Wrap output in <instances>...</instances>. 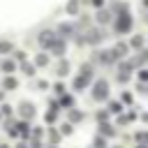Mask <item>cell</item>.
Masks as SVG:
<instances>
[{
    "mask_svg": "<svg viewBox=\"0 0 148 148\" xmlns=\"http://www.w3.org/2000/svg\"><path fill=\"white\" fill-rule=\"evenodd\" d=\"M67 12H76V2H69L67 5Z\"/></svg>",
    "mask_w": 148,
    "mask_h": 148,
    "instance_id": "cell-10",
    "label": "cell"
},
{
    "mask_svg": "<svg viewBox=\"0 0 148 148\" xmlns=\"http://www.w3.org/2000/svg\"><path fill=\"white\" fill-rule=\"evenodd\" d=\"M106 92H109L106 81H97V83H95V90H92V97H95V99H104Z\"/></svg>",
    "mask_w": 148,
    "mask_h": 148,
    "instance_id": "cell-1",
    "label": "cell"
},
{
    "mask_svg": "<svg viewBox=\"0 0 148 148\" xmlns=\"http://www.w3.org/2000/svg\"><path fill=\"white\" fill-rule=\"evenodd\" d=\"M9 49H12V46H9L7 42H2V44H0V51H9Z\"/></svg>",
    "mask_w": 148,
    "mask_h": 148,
    "instance_id": "cell-12",
    "label": "cell"
},
{
    "mask_svg": "<svg viewBox=\"0 0 148 148\" xmlns=\"http://www.w3.org/2000/svg\"><path fill=\"white\" fill-rule=\"evenodd\" d=\"M0 148H7V146H0Z\"/></svg>",
    "mask_w": 148,
    "mask_h": 148,
    "instance_id": "cell-13",
    "label": "cell"
},
{
    "mask_svg": "<svg viewBox=\"0 0 148 148\" xmlns=\"http://www.w3.org/2000/svg\"><path fill=\"white\" fill-rule=\"evenodd\" d=\"M5 86H7V88H16V81H14V79H7Z\"/></svg>",
    "mask_w": 148,
    "mask_h": 148,
    "instance_id": "cell-8",
    "label": "cell"
},
{
    "mask_svg": "<svg viewBox=\"0 0 148 148\" xmlns=\"http://www.w3.org/2000/svg\"><path fill=\"white\" fill-rule=\"evenodd\" d=\"M99 21H102V23H106V21H109V16H106V12H99Z\"/></svg>",
    "mask_w": 148,
    "mask_h": 148,
    "instance_id": "cell-9",
    "label": "cell"
},
{
    "mask_svg": "<svg viewBox=\"0 0 148 148\" xmlns=\"http://www.w3.org/2000/svg\"><path fill=\"white\" fill-rule=\"evenodd\" d=\"M51 49H53V53H58V56H60V53H62V51H65V44H62V39H56V42H53V46H51Z\"/></svg>",
    "mask_w": 148,
    "mask_h": 148,
    "instance_id": "cell-5",
    "label": "cell"
},
{
    "mask_svg": "<svg viewBox=\"0 0 148 148\" xmlns=\"http://www.w3.org/2000/svg\"><path fill=\"white\" fill-rule=\"evenodd\" d=\"M116 28H118V32H127V30L132 28V18H130L127 14H123V16L118 18V23H116Z\"/></svg>",
    "mask_w": 148,
    "mask_h": 148,
    "instance_id": "cell-2",
    "label": "cell"
},
{
    "mask_svg": "<svg viewBox=\"0 0 148 148\" xmlns=\"http://www.w3.org/2000/svg\"><path fill=\"white\" fill-rule=\"evenodd\" d=\"M67 69H69V65H67V62H60V67H58V72H60V74H65Z\"/></svg>",
    "mask_w": 148,
    "mask_h": 148,
    "instance_id": "cell-7",
    "label": "cell"
},
{
    "mask_svg": "<svg viewBox=\"0 0 148 148\" xmlns=\"http://www.w3.org/2000/svg\"><path fill=\"white\" fill-rule=\"evenodd\" d=\"M32 113H35V106H32L30 102H23V104H21V116H23V118H30Z\"/></svg>",
    "mask_w": 148,
    "mask_h": 148,
    "instance_id": "cell-4",
    "label": "cell"
},
{
    "mask_svg": "<svg viewBox=\"0 0 148 148\" xmlns=\"http://www.w3.org/2000/svg\"><path fill=\"white\" fill-rule=\"evenodd\" d=\"M53 42H56V35H53V32L46 30V32L39 35V44H42V46H53Z\"/></svg>",
    "mask_w": 148,
    "mask_h": 148,
    "instance_id": "cell-3",
    "label": "cell"
},
{
    "mask_svg": "<svg viewBox=\"0 0 148 148\" xmlns=\"http://www.w3.org/2000/svg\"><path fill=\"white\" fill-rule=\"evenodd\" d=\"M37 65H46V56H39L37 58Z\"/></svg>",
    "mask_w": 148,
    "mask_h": 148,
    "instance_id": "cell-11",
    "label": "cell"
},
{
    "mask_svg": "<svg viewBox=\"0 0 148 148\" xmlns=\"http://www.w3.org/2000/svg\"><path fill=\"white\" fill-rule=\"evenodd\" d=\"M2 69H5V72H14V62L5 60V62H2Z\"/></svg>",
    "mask_w": 148,
    "mask_h": 148,
    "instance_id": "cell-6",
    "label": "cell"
}]
</instances>
